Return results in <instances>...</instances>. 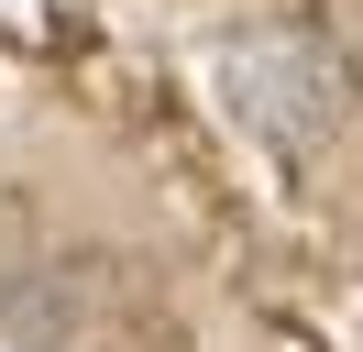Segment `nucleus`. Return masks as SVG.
Listing matches in <instances>:
<instances>
[{"mask_svg":"<svg viewBox=\"0 0 363 352\" xmlns=\"http://www.w3.org/2000/svg\"><path fill=\"white\" fill-rule=\"evenodd\" d=\"M220 99L242 110V132H264L275 154H319L341 121H352V66H341V44L319 33H242L220 55Z\"/></svg>","mask_w":363,"mask_h":352,"instance_id":"obj_1","label":"nucleus"},{"mask_svg":"<svg viewBox=\"0 0 363 352\" xmlns=\"http://www.w3.org/2000/svg\"><path fill=\"white\" fill-rule=\"evenodd\" d=\"M77 330H89V275H77V264H45V275L0 286V341H23V352H67Z\"/></svg>","mask_w":363,"mask_h":352,"instance_id":"obj_2","label":"nucleus"}]
</instances>
